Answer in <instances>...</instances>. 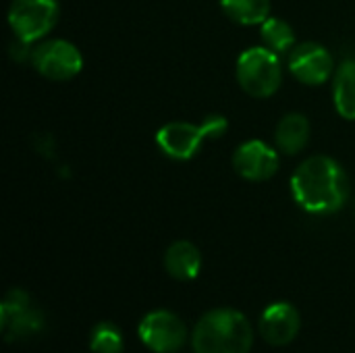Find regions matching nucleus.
<instances>
[{
  "instance_id": "1",
  "label": "nucleus",
  "mask_w": 355,
  "mask_h": 353,
  "mask_svg": "<svg viewBox=\"0 0 355 353\" xmlns=\"http://www.w3.org/2000/svg\"><path fill=\"white\" fill-rule=\"evenodd\" d=\"M291 193L300 208L310 214L339 212L349 196V179L331 156L306 158L291 177Z\"/></svg>"
},
{
  "instance_id": "2",
  "label": "nucleus",
  "mask_w": 355,
  "mask_h": 353,
  "mask_svg": "<svg viewBox=\"0 0 355 353\" xmlns=\"http://www.w3.org/2000/svg\"><path fill=\"white\" fill-rule=\"evenodd\" d=\"M196 353H250L254 347V327L233 308L206 312L191 333Z\"/></svg>"
},
{
  "instance_id": "3",
  "label": "nucleus",
  "mask_w": 355,
  "mask_h": 353,
  "mask_svg": "<svg viewBox=\"0 0 355 353\" xmlns=\"http://www.w3.org/2000/svg\"><path fill=\"white\" fill-rule=\"evenodd\" d=\"M227 129H229V123L223 114H210L202 125L175 121L158 129L156 146L160 148L164 156L173 160H189L202 150L206 139L220 137L225 135Z\"/></svg>"
},
{
  "instance_id": "4",
  "label": "nucleus",
  "mask_w": 355,
  "mask_h": 353,
  "mask_svg": "<svg viewBox=\"0 0 355 353\" xmlns=\"http://www.w3.org/2000/svg\"><path fill=\"white\" fill-rule=\"evenodd\" d=\"M237 81L252 98H270L283 83V67L279 54L266 46H254L241 52L235 67Z\"/></svg>"
},
{
  "instance_id": "5",
  "label": "nucleus",
  "mask_w": 355,
  "mask_h": 353,
  "mask_svg": "<svg viewBox=\"0 0 355 353\" xmlns=\"http://www.w3.org/2000/svg\"><path fill=\"white\" fill-rule=\"evenodd\" d=\"M60 8L56 0H12L8 25L17 40L33 44L54 29Z\"/></svg>"
},
{
  "instance_id": "6",
  "label": "nucleus",
  "mask_w": 355,
  "mask_h": 353,
  "mask_svg": "<svg viewBox=\"0 0 355 353\" xmlns=\"http://www.w3.org/2000/svg\"><path fill=\"white\" fill-rule=\"evenodd\" d=\"M44 314L23 289H10L0 304V331L12 343L37 335L44 329Z\"/></svg>"
},
{
  "instance_id": "7",
  "label": "nucleus",
  "mask_w": 355,
  "mask_h": 353,
  "mask_svg": "<svg viewBox=\"0 0 355 353\" xmlns=\"http://www.w3.org/2000/svg\"><path fill=\"white\" fill-rule=\"evenodd\" d=\"M33 69L52 81H69L83 69V56L79 48L67 40H46L31 50Z\"/></svg>"
},
{
  "instance_id": "8",
  "label": "nucleus",
  "mask_w": 355,
  "mask_h": 353,
  "mask_svg": "<svg viewBox=\"0 0 355 353\" xmlns=\"http://www.w3.org/2000/svg\"><path fill=\"white\" fill-rule=\"evenodd\" d=\"M137 335L150 352L177 353L187 341V327L175 312L154 310L141 318Z\"/></svg>"
},
{
  "instance_id": "9",
  "label": "nucleus",
  "mask_w": 355,
  "mask_h": 353,
  "mask_svg": "<svg viewBox=\"0 0 355 353\" xmlns=\"http://www.w3.org/2000/svg\"><path fill=\"white\" fill-rule=\"evenodd\" d=\"M289 71L295 79H300L306 85H322L331 79L335 60L333 54L316 42H304L295 44V48L289 52Z\"/></svg>"
},
{
  "instance_id": "10",
  "label": "nucleus",
  "mask_w": 355,
  "mask_h": 353,
  "mask_svg": "<svg viewBox=\"0 0 355 353\" xmlns=\"http://www.w3.org/2000/svg\"><path fill=\"white\" fill-rule=\"evenodd\" d=\"M233 169L248 181H268L279 171V150L262 139L243 141L233 154Z\"/></svg>"
},
{
  "instance_id": "11",
  "label": "nucleus",
  "mask_w": 355,
  "mask_h": 353,
  "mask_svg": "<svg viewBox=\"0 0 355 353\" xmlns=\"http://www.w3.org/2000/svg\"><path fill=\"white\" fill-rule=\"evenodd\" d=\"M302 331L300 310L289 302L270 304L260 316V335L272 347L291 345Z\"/></svg>"
},
{
  "instance_id": "12",
  "label": "nucleus",
  "mask_w": 355,
  "mask_h": 353,
  "mask_svg": "<svg viewBox=\"0 0 355 353\" xmlns=\"http://www.w3.org/2000/svg\"><path fill=\"white\" fill-rule=\"evenodd\" d=\"M164 268L175 281H193L202 270V254L191 241H175L164 254Z\"/></svg>"
},
{
  "instance_id": "13",
  "label": "nucleus",
  "mask_w": 355,
  "mask_h": 353,
  "mask_svg": "<svg viewBox=\"0 0 355 353\" xmlns=\"http://www.w3.org/2000/svg\"><path fill=\"white\" fill-rule=\"evenodd\" d=\"M308 139H310V121L304 114L289 112L279 121L275 131V141L279 152L293 156L306 148Z\"/></svg>"
},
{
  "instance_id": "14",
  "label": "nucleus",
  "mask_w": 355,
  "mask_h": 353,
  "mask_svg": "<svg viewBox=\"0 0 355 353\" xmlns=\"http://www.w3.org/2000/svg\"><path fill=\"white\" fill-rule=\"evenodd\" d=\"M333 100L337 112L343 119L355 121V60H345L335 71Z\"/></svg>"
},
{
  "instance_id": "15",
  "label": "nucleus",
  "mask_w": 355,
  "mask_h": 353,
  "mask_svg": "<svg viewBox=\"0 0 355 353\" xmlns=\"http://www.w3.org/2000/svg\"><path fill=\"white\" fill-rule=\"evenodd\" d=\"M220 8L239 25H262L270 17V0H220Z\"/></svg>"
},
{
  "instance_id": "16",
  "label": "nucleus",
  "mask_w": 355,
  "mask_h": 353,
  "mask_svg": "<svg viewBox=\"0 0 355 353\" xmlns=\"http://www.w3.org/2000/svg\"><path fill=\"white\" fill-rule=\"evenodd\" d=\"M260 35L262 42L268 50H272L275 54H289L295 48V31L293 27L279 17H268L262 25H260Z\"/></svg>"
},
{
  "instance_id": "17",
  "label": "nucleus",
  "mask_w": 355,
  "mask_h": 353,
  "mask_svg": "<svg viewBox=\"0 0 355 353\" xmlns=\"http://www.w3.org/2000/svg\"><path fill=\"white\" fill-rule=\"evenodd\" d=\"M89 350L94 353H123L125 337L114 322H98L89 335Z\"/></svg>"
}]
</instances>
